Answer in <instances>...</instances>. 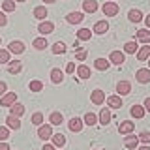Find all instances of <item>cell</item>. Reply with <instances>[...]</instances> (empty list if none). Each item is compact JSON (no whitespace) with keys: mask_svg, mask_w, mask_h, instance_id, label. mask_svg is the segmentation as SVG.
<instances>
[{"mask_svg":"<svg viewBox=\"0 0 150 150\" xmlns=\"http://www.w3.org/2000/svg\"><path fill=\"white\" fill-rule=\"evenodd\" d=\"M101 11H103V15H105V17H116V15H118V11H120V6L116 2H112V0H109V2H105L101 6Z\"/></svg>","mask_w":150,"mask_h":150,"instance_id":"1","label":"cell"},{"mask_svg":"<svg viewBox=\"0 0 150 150\" xmlns=\"http://www.w3.org/2000/svg\"><path fill=\"white\" fill-rule=\"evenodd\" d=\"M6 49H8V51H9V53H11V54L19 56V54H23V53H25V51H26V45L23 43L21 40H11V41H9V43H8V47H6Z\"/></svg>","mask_w":150,"mask_h":150,"instance_id":"2","label":"cell"},{"mask_svg":"<svg viewBox=\"0 0 150 150\" xmlns=\"http://www.w3.org/2000/svg\"><path fill=\"white\" fill-rule=\"evenodd\" d=\"M122 105H124V103H122V98L118 96V94H112V96H107L105 98V107H109L111 111L120 109Z\"/></svg>","mask_w":150,"mask_h":150,"instance_id":"3","label":"cell"},{"mask_svg":"<svg viewBox=\"0 0 150 150\" xmlns=\"http://www.w3.org/2000/svg\"><path fill=\"white\" fill-rule=\"evenodd\" d=\"M38 137H40L41 141H49L51 137H53V126L51 124H41V126H38Z\"/></svg>","mask_w":150,"mask_h":150,"instance_id":"4","label":"cell"},{"mask_svg":"<svg viewBox=\"0 0 150 150\" xmlns=\"http://www.w3.org/2000/svg\"><path fill=\"white\" fill-rule=\"evenodd\" d=\"M38 32H40V36H49V34H53L54 32V23H51V21H40V25H38Z\"/></svg>","mask_w":150,"mask_h":150,"instance_id":"5","label":"cell"},{"mask_svg":"<svg viewBox=\"0 0 150 150\" xmlns=\"http://www.w3.org/2000/svg\"><path fill=\"white\" fill-rule=\"evenodd\" d=\"M111 120H112V112H111V109H109V107H103V109L100 111V115H98V124L109 126Z\"/></svg>","mask_w":150,"mask_h":150,"instance_id":"6","label":"cell"},{"mask_svg":"<svg viewBox=\"0 0 150 150\" xmlns=\"http://www.w3.org/2000/svg\"><path fill=\"white\" fill-rule=\"evenodd\" d=\"M124 146L128 148V150H137V146H139V137L137 135H133V133H128V135H124Z\"/></svg>","mask_w":150,"mask_h":150,"instance_id":"7","label":"cell"},{"mask_svg":"<svg viewBox=\"0 0 150 150\" xmlns=\"http://www.w3.org/2000/svg\"><path fill=\"white\" fill-rule=\"evenodd\" d=\"M135 81L141 84H148L150 83V69L148 68H139L135 71Z\"/></svg>","mask_w":150,"mask_h":150,"instance_id":"8","label":"cell"},{"mask_svg":"<svg viewBox=\"0 0 150 150\" xmlns=\"http://www.w3.org/2000/svg\"><path fill=\"white\" fill-rule=\"evenodd\" d=\"M105 92L101 90V88H94L92 94H90V101L94 103V105H103L105 103Z\"/></svg>","mask_w":150,"mask_h":150,"instance_id":"9","label":"cell"},{"mask_svg":"<svg viewBox=\"0 0 150 150\" xmlns=\"http://www.w3.org/2000/svg\"><path fill=\"white\" fill-rule=\"evenodd\" d=\"M135 131V122L133 120H122L118 124V133L120 135H128V133H133Z\"/></svg>","mask_w":150,"mask_h":150,"instance_id":"10","label":"cell"},{"mask_svg":"<svg viewBox=\"0 0 150 150\" xmlns=\"http://www.w3.org/2000/svg\"><path fill=\"white\" fill-rule=\"evenodd\" d=\"M107 58H109V62L115 64V66H122L126 62V54L122 53V51H111V54L107 56Z\"/></svg>","mask_w":150,"mask_h":150,"instance_id":"11","label":"cell"},{"mask_svg":"<svg viewBox=\"0 0 150 150\" xmlns=\"http://www.w3.org/2000/svg\"><path fill=\"white\" fill-rule=\"evenodd\" d=\"M68 128H69V131H73V133H79V131H83V128H84V122H83V118H79V116H73V118H69V122H68Z\"/></svg>","mask_w":150,"mask_h":150,"instance_id":"12","label":"cell"},{"mask_svg":"<svg viewBox=\"0 0 150 150\" xmlns=\"http://www.w3.org/2000/svg\"><path fill=\"white\" fill-rule=\"evenodd\" d=\"M116 94H118L120 98L131 94V83L129 81H118V83H116Z\"/></svg>","mask_w":150,"mask_h":150,"instance_id":"13","label":"cell"},{"mask_svg":"<svg viewBox=\"0 0 150 150\" xmlns=\"http://www.w3.org/2000/svg\"><path fill=\"white\" fill-rule=\"evenodd\" d=\"M83 19H84L83 11H69L68 15H66V23H69V25H81Z\"/></svg>","mask_w":150,"mask_h":150,"instance_id":"14","label":"cell"},{"mask_svg":"<svg viewBox=\"0 0 150 150\" xmlns=\"http://www.w3.org/2000/svg\"><path fill=\"white\" fill-rule=\"evenodd\" d=\"M15 101H17V94H15V92H9V90H8V92L4 94L2 98H0V107H11Z\"/></svg>","mask_w":150,"mask_h":150,"instance_id":"15","label":"cell"},{"mask_svg":"<svg viewBox=\"0 0 150 150\" xmlns=\"http://www.w3.org/2000/svg\"><path fill=\"white\" fill-rule=\"evenodd\" d=\"M109 68H111V62H109V58H103V56H98V58L94 60V69H96V71H107Z\"/></svg>","mask_w":150,"mask_h":150,"instance_id":"16","label":"cell"},{"mask_svg":"<svg viewBox=\"0 0 150 150\" xmlns=\"http://www.w3.org/2000/svg\"><path fill=\"white\" fill-rule=\"evenodd\" d=\"M6 69L9 75H17L23 71V62L21 60H9V62L6 64Z\"/></svg>","mask_w":150,"mask_h":150,"instance_id":"17","label":"cell"},{"mask_svg":"<svg viewBox=\"0 0 150 150\" xmlns=\"http://www.w3.org/2000/svg\"><path fill=\"white\" fill-rule=\"evenodd\" d=\"M135 56H137L139 62H146V60L150 58V43H144L139 47V51L135 53Z\"/></svg>","mask_w":150,"mask_h":150,"instance_id":"18","label":"cell"},{"mask_svg":"<svg viewBox=\"0 0 150 150\" xmlns=\"http://www.w3.org/2000/svg\"><path fill=\"white\" fill-rule=\"evenodd\" d=\"M144 115H146V111H144V107L143 105H131L129 107V116L131 118H135V120H141V118H144Z\"/></svg>","mask_w":150,"mask_h":150,"instance_id":"19","label":"cell"},{"mask_svg":"<svg viewBox=\"0 0 150 150\" xmlns=\"http://www.w3.org/2000/svg\"><path fill=\"white\" fill-rule=\"evenodd\" d=\"M98 8H100V4H98V0H83V13H96Z\"/></svg>","mask_w":150,"mask_h":150,"instance_id":"20","label":"cell"},{"mask_svg":"<svg viewBox=\"0 0 150 150\" xmlns=\"http://www.w3.org/2000/svg\"><path fill=\"white\" fill-rule=\"evenodd\" d=\"M107 30H109V23L103 19V21H98L96 25L92 26V32L94 34H98V36H103V34H107Z\"/></svg>","mask_w":150,"mask_h":150,"instance_id":"21","label":"cell"},{"mask_svg":"<svg viewBox=\"0 0 150 150\" xmlns=\"http://www.w3.org/2000/svg\"><path fill=\"white\" fill-rule=\"evenodd\" d=\"M75 73H77V77L81 79V81H84V79H90V75H92L90 68H88L86 64H79L77 69H75Z\"/></svg>","mask_w":150,"mask_h":150,"instance_id":"22","label":"cell"},{"mask_svg":"<svg viewBox=\"0 0 150 150\" xmlns=\"http://www.w3.org/2000/svg\"><path fill=\"white\" fill-rule=\"evenodd\" d=\"M137 51H139L137 40H129V41H126V43H124V49H122V53H124V54H135Z\"/></svg>","mask_w":150,"mask_h":150,"instance_id":"23","label":"cell"},{"mask_svg":"<svg viewBox=\"0 0 150 150\" xmlns=\"http://www.w3.org/2000/svg\"><path fill=\"white\" fill-rule=\"evenodd\" d=\"M32 15H34L38 21H45L47 15H49V11H47V6H43V4H41V6H36L34 9H32Z\"/></svg>","mask_w":150,"mask_h":150,"instance_id":"24","label":"cell"},{"mask_svg":"<svg viewBox=\"0 0 150 150\" xmlns=\"http://www.w3.org/2000/svg\"><path fill=\"white\" fill-rule=\"evenodd\" d=\"M51 83H53V84H62L64 83V71L60 68H53V69H51Z\"/></svg>","mask_w":150,"mask_h":150,"instance_id":"25","label":"cell"},{"mask_svg":"<svg viewBox=\"0 0 150 150\" xmlns=\"http://www.w3.org/2000/svg\"><path fill=\"white\" fill-rule=\"evenodd\" d=\"M135 40L139 43H150V30L148 28H139L137 34H135Z\"/></svg>","mask_w":150,"mask_h":150,"instance_id":"26","label":"cell"},{"mask_svg":"<svg viewBox=\"0 0 150 150\" xmlns=\"http://www.w3.org/2000/svg\"><path fill=\"white\" fill-rule=\"evenodd\" d=\"M32 47H34L36 51H45L47 47H49V41H47L45 36H38L34 41H32Z\"/></svg>","mask_w":150,"mask_h":150,"instance_id":"27","label":"cell"},{"mask_svg":"<svg viewBox=\"0 0 150 150\" xmlns=\"http://www.w3.org/2000/svg\"><path fill=\"white\" fill-rule=\"evenodd\" d=\"M128 19H129V23H135V25H137V23H141L144 19V15H143V11H141V9L131 8L129 11H128Z\"/></svg>","mask_w":150,"mask_h":150,"instance_id":"28","label":"cell"},{"mask_svg":"<svg viewBox=\"0 0 150 150\" xmlns=\"http://www.w3.org/2000/svg\"><path fill=\"white\" fill-rule=\"evenodd\" d=\"M47 120H49L51 126H60V124L64 122V115H62L60 111H53V112L49 115V118H47Z\"/></svg>","mask_w":150,"mask_h":150,"instance_id":"29","label":"cell"},{"mask_svg":"<svg viewBox=\"0 0 150 150\" xmlns=\"http://www.w3.org/2000/svg\"><path fill=\"white\" fill-rule=\"evenodd\" d=\"M6 126L9 129H21V118H19V116H13V115H8L6 116Z\"/></svg>","mask_w":150,"mask_h":150,"instance_id":"30","label":"cell"},{"mask_svg":"<svg viewBox=\"0 0 150 150\" xmlns=\"http://www.w3.org/2000/svg\"><path fill=\"white\" fill-rule=\"evenodd\" d=\"M92 36H94V32L90 30V28H86V26H83V28L77 30V40L79 41H88Z\"/></svg>","mask_w":150,"mask_h":150,"instance_id":"31","label":"cell"},{"mask_svg":"<svg viewBox=\"0 0 150 150\" xmlns=\"http://www.w3.org/2000/svg\"><path fill=\"white\" fill-rule=\"evenodd\" d=\"M25 105H23V103H19V101H15L13 103L11 107H9V115H13V116H19V118H21L23 115H25Z\"/></svg>","mask_w":150,"mask_h":150,"instance_id":"32","label":"cell"},{"mask_svg":"<svg viewBox=\"0 0 150 150\" xmlns=\"http://www.w3.org/2000/svg\"><path fill=\"white\" fill-rule=\"evenodd\" d=\"M51 143H53L56 148H64V144H66V135H64V133H53Z\"/></svg>","mask_w":150,"mask_h":150,"instance_id":"33","label":"cell"},{"mask_svg":"<svg viewBox=\"0 0 150 150\" xmlns=\"http://www.w3.org/2000/svg\"><path fill=\"white\" fill-rule=\"evenodd\" d=\"M51 51H53V54H64L66 51H68V47H66L64 41H54L53 45H51Z\"/></svg>","mask_w":150,"mask_h":150,"instance_id":"34","label":"cell"},{"mask_svg":"<svg viewBox=\"0 0 150 150\" xmlns=\"http://www.w3.org/2000/svg\"><path fill=\"white\" fill-rule=\"evenodd\" d=\"M83 122H84V126H96V124H98V115H96V112H90V111H88L86 115L83 116Z\"/></svg>","mask_w":150,"mask_h":150,"instance_id":"35","label":"cell"},{"mask_svg":"<svg viewBox=\"0 0 150 150\" xmlns=\"http://www.w3.org/2000/svg\"><path fill=\"white\" fill-rule=\"evenodd\" d=\"M15 8H17V2H15V0H2V11L4 13L15 11Z\"/></svg>","mask_w":150,"mask_h":150,"instance_id":"36","label":"cell"},{"mask_svg":"<svg viewBox=\"0 0 150 150\" xmlns=\"http://www.w3.org/2000/svg\"><path fill=\"white\" fill-rule=\"evenodd\" d=\"M28 90L30 92H41L43 90V83H41L40 79H32V81L28 83Z\"/></svg>","mask_w":150,"mask_h":150,"instance_id":"37","label":"cell"},{"mask_svg":"<svg viewBox=\"0 0 150 150\" xmlns=\"http://www.w3.org/2000/svg\"><path fill=\"white\" fill-rule=\"evenodd\" d=\"M30 122H32V124H34V126H41V124H43V122H45V116H43V112L36 111L34 115L30 116Z\"/></svg>","mask_w":150,"mask_h":150,"instance_id":"38","label":"cell"},{"mask_svg":"<svg viewBox=\"0 0 150 150\" xmlns=\"http://www.w3.org/2000/svg\"><path fill=\"white\" fill-rule=\"evenodd\" d=\"M139 137V143H143V144H150V129H143L141 133L137 135Z\"/></svg>","mask_w":150,"mask_h":150,"instance_id":"39","label":"cell"},{"mask_svg":"<svg viewBox=\"0 0 150 150\" xmlns=\"http://www.w3.org/2000/svg\"><path fill=\"white\" fill-rule=\"evenodd\" d=\"M11 60V53L8 49H0V64H8Z\"/></svg>","mask_w":150,"mask_h":150,"instance_id":"40","label":"cell"},{"mask_svg":"<svg viewBox=\"0 0 150 150\" xmlns=\"http://www.w3.org/2000/svg\"><path fill=\"white\" fill-rule=\"evenodd\" d=\"M86 56H88V53L84 49H77V51H75V60H79V62L86 60Z\"/></svg>","mask_w":150,"mask_h":150,"instance_id":"41","label":"cell"},{"mask_svg":"<svg viewBox=\"0 0 150 150\" xmlns=\"http://www.w3.org/2000/svg\"><path fill=\"white\" fill-rule=\"evenodd\" d=\"M9 139V128L8 126H0V141H8Z\"/></svg>","mask_w":150,"mask_h":150,"instance_id":"42","label":"cell"},{"mask_svg":"<svg viewBox=\"0 0 150 150\" xmlns=\"http://www.w3.org/2000/svg\"><path fill=\"white\" fill-rule=\"evenodd\" d=\"M75 69H77V68H75V62L71 60V62L66 64V69H64V71H66V73H69V75H73V73H75Z\"/></svg>","mask_w":150,"mask_h":150,"instance_id":"43","label":"cell"},{"mask_svg":"<svg viewBox=\"0 0 150 150\" xmlns=\"http://www.w3.org/2000/svg\"><path fill=\"white\" fill-rule=\"evenodd\" d=\"M6 25H8V15L2 11V9H0V28H2V26H6Z\"/></svg>","mask_w":150,"mask_h":150,"instance_id":"44","label":"cell"},{"mask_svg":"<svg viewBox=\"0 0 150 150\" xmlns=\"http://www.w3.org/2000/svg\"><path fill=\"white\" fill-rule=\"evenodd\" d=\"M6 92H8V84H6V81H0V98H2Z\"/></svg>","mask_w":150,"mask_h":150,"instance_id":"45","label":"cell"},{"mask_svg":"<svg viewBox=\"0 0 150 150\" xmlns=\"http://www.w3.org/2000/svg\"><path fill=\"white\" fill-rule=\"evenodd\" d=\"M41 150H58V148H56L53 143H45L43 146H41Z\"/></svg>","mask_w":150,"mask_h":150,"instance_id":"46","label":"cell"},{"mask_svg":"<svg viewBox=\"0 0 150 150\" xmlns=\"http://www.w3.org/2000/svg\"><path fill=\"white\" fill-rule=\"evenodd\" d=\"M143 107H144V111H146V112H150V96L143 101Z\"/></svg>","mask_w":150,"mask_h":150,"instance_id":"47","label":"cell"},{"mask_svg":"<svg viewBox=\"0 0 150 150\" xmlns=\"http://www.w3.org/2000/svg\"><path fill=\"white\" fill-rule=\"evenodd\" d=\"M0 150H11L8 144V141H0Z\"/></svg>","mask_w":150,"mask_h":150,"instance_id":"48","label":"cell"},{"mask_svg":"<svg viewBox=\"0 0 150 150\" xmlns=\"http://www.w3.org/2000/svg\"><path fill=\"white\" fill-rule=\"evenodd\" d=\"M143 21H144V25H146V28L150 30V15H144V19H143Z\"/></svg>","mask_w":150,"mask_h":150,"instance_id":"49","label":"cell"},{"mask_svg":"<svg viewBox=\"0 0 150 150\" xmlns=\"http://www.w3.org/2000/svg\"><path fill=\"white\" fill-rule=\"evenodd\" d=\"M137 150H150V144H141V146H137Z\"/></svg>","mask_w":150,"mask_h":150,"instance_id":"50","label":"cell"},{"mask_svg":"<svg viewBox=\"0 0 150 150\" xmlns=\"http://www.w3.org/2000/svg\"><path fill=\"white\" fill-rule=\"evenodd\" d=\"M41 2H43V6H47V4H54L56 0H41Z\"/></svg>","mask_w":150,"mask_h":150,"instance_id":"51","label":"cell"},{"mask_svg":"<svg viewBox=\"0 0 150 150\" xmlns=\"http://www.w3.org/2000/svg\"><path fill=\"white\" fill-rule=\"evenodd\" d=\"M146 62H148V66H146V68H148V69H150V58H148V60H146Z\"/></svg>","mask_w":150,"mask_h":150,"instance_id":"52","label":"cell"},{"mask_svg":"<svg viewBox=\"0 0 150 150\" xmlns=\"http://www.w3.org/2000/svg\"><path fill=\"white\" fill-rule=\"evenodd\" d=\"M15 2H26V0H15Z\"/></svg>","mask_w":150,"mask_h":150,"instance_id":"53","label":"cell"},{"mask_svg":"<svg viewBox=\"0 0 150 150\" xmlns=\"http://www.w3.org/2000/svg\"><path fill=\"white\" fill-rule=\"evenodd\" d=\"M0 45H2V36H0Z\"/></svg>","mask_w":150,"mask_h":150,"instance_id":"54","label":"cell"},{"mask_svg":"<svg viewBox=\"0 0 150 150\" xmlns=\"http://www.w3.org/2000/svg\"><path fill=\"white\" fill-rule=\"evenodd\" d=\"M94 150H103V148H94Z\"/></svg>","mask_w":150,"mask_h":150,"instance_id":"55","label":"cell"},{"mask_svg":"<svg viewBox=\"0 0 150 150\" xmlns=\"http://www.w3.org/2000/svg\"><path fill=\"white\" fill-rule=\"evenodd\" d=\"M60 150H62V148H60Z\"/></svg>","mask_w":150,"mask_h":150,"instance_id":"56","label":"cell"}]
</instances>
